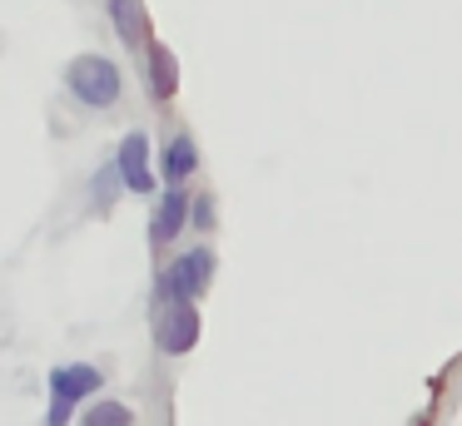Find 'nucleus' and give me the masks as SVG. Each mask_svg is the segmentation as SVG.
Here are the masks:
<instances>
[{
  "instance_id": "0eeeda50",
  "label": "nucleus",
  "mask_w": 462,
  "mask_h": 426,
  "mask_svg": "<svg viewBox=\"0 0 462 426\" xmlns=\"http://www.w3.org/2000/svg\"><path fill=\"white\" fill-rule=\"evenodd\" d=\"M189 198L180 194V184H170V194H164V204H160V218H154V238L160 243H170V238H180V228L189 223Z\"/></svg>"
},
{
  "instance_id": "7ed1b4c3",
  "label": "nucleus",
  "mask_w": 462,
  "mask_h": 426,
  "mask_svg": "<svg viewBox=\"0 0 462 426\" xmlns=\"http://www.w3.org/2000/svg\"><path fill=\"white\" fill-rule=\"evenodd\" d=\"M100 382H105V372H95V367H85V362L55 367V372H51V416H45V426H70L75 402L90 396Z\"/></svg>"
},
{
  "instance_id": "9d476101",
  "label": "nucleus",
  "mask_w": 462,
  "mask_h": 426,
  "mask_svg": "<svg viewBox=\"0 0 462 426\" xmlns=\"http://www.w3.org/2000/svg\"><path fill=\"white\" fill-rule=\"evenodd\" d=\"M80 426H134V412L125 402H95L90 412L80 416Z\"/></svg>"
},
{
  "instance_id": "f257e3e1",
  "label": "nucleus",
  "mask_w": 462,
  "mask_h": 426,
  "mask_svg": "<svg viewBox=\"0 0 462 426\" xmlns=\"http://www.w3.org/2000/svg\"><path fill=\"white\" fill-rule=\"evenodd\" d=\"M65 79H70L75 99H80V104H90V109H110L115 99H120V89H125L120 65H115V59H105V55H80V59H70Z\"/></svg>"
},
{
  "instance_id": "423d86ee",
  "label": "nucleus",
  "mask_w": 462,
  "mask_h": 426,
  "mask_svg": "<svg viewBox=\"0 0 462 426\" xmlns=\"http://www.w3.org/2000/svg\"><path fill=\"white\" fill-rule=\"evenodd\" d=\"M194 168H199V149H194V139L189 134H174L170 149H164V164H160L164 184H184Z\"/></svg>"
},
{
  "instance_id": "39448f33",
  "label": "nucleus",
  "mask_w": 462,
  "mask_h": 426,
  "mask_svg": "<svg viewBox=\"0 0 462 426\" xmlns=\"http://www.w3.org/2000/svg\"><path fill=\"white\" fill-rule=\"evenodd\" d=\"M120 184L130 188V194H150L154 188V174H150V139L134 129V134H125L120 139Z\"/></svg>"
},
{
  "instance_id": "20e7f679",
  "label": "nucleus",
  "mask_w": 462,
  "mask_h": 426,
  "mask_svg": "<svg viewBox=\"0 0 462 426\" xmlns=\"http://www.w3.org/2000/svg\"><path fill=\"white\" fill-rule=\"evenodd\" d=\"M194 342H199V313H194V303H170V313L160 317V352L184 357Z\"/></svg>"
},
{
  "instance_id": "6e6552de",
  "label": "nucleus",
  "mask_w": 462,
  "mask_h": 426,
  "mask_svg": "<svg viewBox=\"0 0 462 426\" xmlns=\"http://www.w3.org/2000/svg\"><path fill=\"white\" fill-rule=\"evenodd\" d=\"M150 89L154 99H174V89H180V69H174V55L164 45H150Z\"/></svg>"
},
{
  "instance_id": "9b49d317",
  "label": "nucleus",
  "mask_w": 462,
  "mask_h": 426,
  "mask_svg": "<svg viewBox=\"0 0 462 426\" xmlns=\"http://www.w3.org/2000/svg\"><path fill=\"white\" fill-rule=\"evenodd\" d=\"M189 223H194V228H209V223H214V204H209V198H194Z\"/></svg>"
},
{
  "instance_id": "1a4fd4ad",
  "label": "nucleus",
  "mask_w": 462,
  "mask_h": 426,
  "mask_svg": "<svg viewBox=\"0 0 462 426\" xmlns=\"http://www.w3.org/2000/svg\"><path fill=\"white\" fill-rule=\"evenodd\" d=\"M110 15H115V30H120V40H130V45H140V40H144L140 0H110Z\"/></svg>"
},
{
  "instance_id": "f03ea898",
  "label": "nucleus",
  "mask_w": 462,
  "mask_h": 426,
  "mask_svg": "<svg viewBox=\"0 0 462 426\" xmlns=\"http://www.w3.org/2000/svg\"><path fill=\"white\" fill-rule=\"evenodd\" d=\"M209 277H214V253L209 248H189V253L160 277V297L164 303H194V297L209 293Z\"/></svg>"
}]
</instances>
